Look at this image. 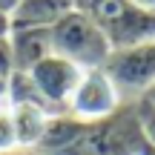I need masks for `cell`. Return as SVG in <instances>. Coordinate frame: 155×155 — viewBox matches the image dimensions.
I'll list each match as a JSON object with an SVG mask.
<instances>
[{
	"label": "cell",
	"mask_w": 155,
	"mask_h": 155,
	"mask_svg": "<svg viewBox=\"0 0 155 155\" xmlns=\"http://www.w3.org/2000/svg\"><path fill=\"white\" fill-rule=\"evenodd\" d=\"M49 40H52V55L66 58L83 72L106 66L112 55V46L106 40L104 29L75 9L63 15L55 26H49Z\"/></svg>",
	"instance_id": "obj_1"
},
{
	"label": "cell",
	"mask_w": 155,
	"mask_h": 155,
	"mask_svg": "<svg viewBox=\"0 0 155 155\" xmlns=\"http://www.w3.org/2000/svg\"><path fill=\"white\" fill-rule=\"evenodd\" d=\"M124 104L127 101L121 98L115 81L109 78V72L104 66L86 69V72H81V81H78L75 92L69 95L66 115L81 121V124H98V121H106V118L118 115Z\"/></svg>",
	"instance_id": "obj_2"
},
{
	"label": "cell",
	"mask_w": 155,
	"mask_h": 155,
	"mask_svg": "<svg viewBox=\"0 0 155 155\" xmlns=\"http://www.w3.org/2000/svg\"><path fill=\"white\" fill-rule=\"evenodd\" d=\"M104 69L115 81L124 101H138L155 83V40L144 46L115 49Z\"/></svg>",
	"instance_id": "obj_3"
},
{
	"label": "cell",
	"mask_w": 155,
	"mask_h": 155,
	"mask_svg": "<svg viewBox=\"0 0 155 155\" xmlns=\"http://www.w3.org/2000/svg\"><path fill=\"white\" fill-rule=\"evenodd\" d=\"M81 72L75 63H69L66 58L61 55H46L40 63H35L29 69V81L35 83L38 95L43 98V104L49 106L55 115H66V104L69 95L75 92L78 81H81Z\"/></svg>",
	"instance_id": "obj_4"
},
{
	"label": "cell",
	"mask_w": 155,
	"mask_h": 155,
	"mask_svg": "<svg viewBox=\"0 0 155 155\" xmlns=\"http://www.w3.org/2000/svg\"><path fill=\"white\" fill-rule=\"evenodd\" d=\"M12 104V101H9ZM52 112H46L43 106H35V104H12V121H15V141H17V150H29V152H38L40 144L46 138V129H49L52 121Z\"/></svg>",
	"instance_id": "obj_5"
},
{
	"label": "cell",
	"mask_w": 155,
	"mask_h": 155,
	"mask_svg": "<svg viewBox=\"0 0 155 155\" xmlns=\"http://www.w3.org/2000/svg\"><path fill=\"white\" fill-rule=\"evenodd\" d=\"M72 9V0H17L9 20L12 29H49Z\"/></svg>",
	"instance_id": "obj_6"
},
{
	"label": "cell",
	"mask_w": 155,
	"mask_h": 155,
	"mask_svg": "<svg viewBox=\"0 0 155 155\" xmlns=\"http://www.w3.org/2000/svg\"><path fill=\"white\" fill-rule=\"evenodd\" d=\"M9 49H12L15 72H29L35 63H40L46 55H52L49 29H12Z\"/></svg>",
	"instance_id": "obj_7"
},
{
	"label": "cell",
	"mask_w": 155,
	"mask_h": 155,
	"mask_svg": "<svg viewBox=\"0 0 155 155\" xmlns=\"http://www.w3.org/2000/svg\"><path fill=\"white\" fill-rule=\"evenodd\" d=\"M12 150H17L12 104H9V98H0V152H12Z\"/></svg>",
	"instance_id": "obj_8"
},
{
	"label": "cell",
	"mask_w": 155,
	"mask_h": 155,
	"mask_svg": "<svg viewBox=\"0 0 155 155\" xmlns=\"http://www.w3.org/2000/svg\"><path fill=\"white\" fill-rule=\"evenodd\" d=\"M135 121H138L144 144L150 150H155V106H147L141 101H135Z\"/></svg>",
	"instance_id": "obj_9"
},
{
	"label": "cell",
	"mask_w": 155,
	"mask_h": 155,
	"mask_svg": "<svg viewBox=\"0 0 155 155\" xmlns=\"http://www.w3.org/2000/svg\"><path fill=\"white\" fill-rule=\"evenodd\" d=\"M15 72V63H12V49H9V38H0V78L9 81V75Z\"/></svg>",
	"instance_id": "obj_10"
},
{
	"label": "cell",
	"mask_w": 155,
	"mask_h": 155,
	"mask_svg": "<svg viewBox=\"0 0 155 155\" xmlns=\"http://www.w3.org/2000/svg\"><path fill=\"white\" fill-rule=\"evenodd\" d=\"M138 101H141V104H147V106H155V83H152V86H150V89H147V92H144V95H141V98H138Z\"/></svg>",
	"instance_id": "obj_11"
},
{
	"label": "cell",
	"mask_w": 155,
	"mask_h": 155,
	"mask_svg": "<svg viewBox=\"0 0 155 155\" xmlns=\"http://www.w3.org/2000/svg\"><path fill=\"white\" fill-rule=\"evenodd\" d=\"M9 32H12V20H9V15H0V38H9Z\"/></svg>",
	"instance_id": "obj_12"
},
{
	"label": "cell",
	"mask_w": 155,
	"mask_h": 155,
	"mask_svg": "<svg viewBox=\"0 0 155 155\" xmlns=\"http://www.w3.org/2000/svg\"><path fill=\"white\" fill-rule=\"evenodd\" d=\"M15 6H17V0H0V15H12Z\"/></svg>",
	"instance_id": "obj_13"
},
{
	"label": "cell",
	"mask_w": 155,
	"mask_h": 155,
	"mask_svg": "<svg viewBox=\"0 0 155 155\" xmlns=\"http://www.w3.org/2000/svg\"><path fill=\"white\" fill-rule=\"evenodd\" d=\"M135 3H138L141 9H150V12H155V0H135Z\"/></svg>",
	"instance_id": "obj_14"
},
{
	"label": "cell",
	"mask_w": 155,
	"mask_h": 155,
	"mask_svg": "<svg viewBox=\"0 0 155 155\" xmlns=\"http://www.w3.org/2000/svg\"><path fill=\"white\" fill-rule=\"evenodd\" d=\"M0 155H40V152H29V150H12V152H0Z\"/></svg>",
	"instance_id": "obj_15"
},
{
	"label": "cell",
	"mask_w": 155,
	"mask_h": 155,
	"mask_svg": "<svg viewBox=\"0 0 155 155\" xmlns=\"http://www.w3.org/2000/svg\"><path fill=\"white\" fill-rule=\"evenodd\" d=\"M6 83H9V81H6V78H0V98H6Z\"/></svg>",
	"instance_id": "obj_16"
}]
</instances>
